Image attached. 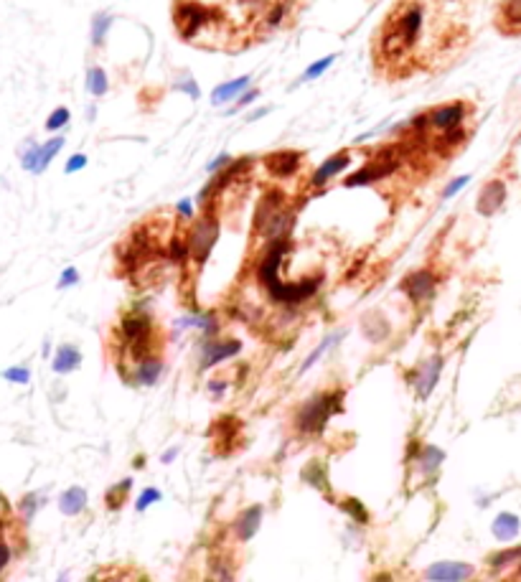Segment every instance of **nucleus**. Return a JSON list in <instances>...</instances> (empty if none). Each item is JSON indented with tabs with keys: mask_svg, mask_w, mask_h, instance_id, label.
Listing matches in <instances>:
<instances>
[{
	"mask_svg": "<svg viewBox=\"0 0 521 582\" xmlns=\"http://www.w3.org/2000/svg\"><path fill=\"white\" fill-rule=\"evenodd\" d=\"M209 392L214 394V397H219V394L227 392V382H219V379H214V382H209Z\"/></svg>",
	"mask_w": 521,
	"mask_h": 582,
	"instance_id": "nucleus-46",
	"label": "nucleus"
},
{
	"mask_svg": "<svg viewBox=\"0 0 521 582\" xmlns=\"http://www.w3.org/2000/svg\"><path fill=\"white\" fill-rule=\"evenodd\" d=\"M64 135H56V138H51V140L41 142V153H39V171H36V176H41L44 171H46L48 165L54 163V158L61 153L64 148Z\"/></svg>",
	"mask_w": 521,
	"mask_h": 582,
	"instance_id": "nucleus-23",
	"label": "nucleus"
},
{
	"mask_svg": "<svg viewBox=\"0 0 521 582\" xmlns=\"http://www.w3.org/2000/svg\"><path fill=\"white\" fill-rule=\"evenodd\" d=\"M468 183H471V176H458V178H453L448 186H445V191H442V198H453L455 194H460V191L466 189Z\"/></svg>",
	"mask_w": 521,
	"mask_h": 582,
	"instance_id": "nucleus-40",
	"label": "nucleus"
},
{
	"mask_svg": "<svg viewBox=\"0 0 521 582\" xmlns=\"http://www.w3.org/2000/svg\"><path fill=\"white\" fill-rule=\"evenodd\" d=\"M285 16H287V6H283V3H280V6H275V8L269 10L267 26H269V28H277V26L285 21Z\"/></svg>",
	"mask_w": 521,
	"mask_h": 582,
	"instance_id": "nucleus-42",
	"label": "nucleus"
},
{
	"mask_svg": "<svg viewBox=\"0 0 521 582\" xmlns=\"http://www.w3.org/2000/svg\"><path fill=\"white\" fill-rule=\"evenodd\" d=\"M59 582H69V577H66V574H61V577H59Z\"/></svg>",
	"mask_w": 521,
	"mask_h": 582,
	"instance_id": "nucleus-51",
	"label": "nucleus"
},
{
	"mask_svg": "<svg viewBox=\"0 0 521 582\" xmlns=\"http://www.w3.org/2000/svg\"><path fill=\"white\" fill-rule=\"evenodd\" d=\"M130 486H133V480L125 478L122 483H117V486H112L110 491H107V506H110L112 511L122 506V501H125V496H127V491H130Z\"/></svg>",
	"mask_w": 521,
	"mask_h": 582,
	"instance_id": "nucleus-33",
	"label": "nucleus"
},
{
	"mask_svg": "<svg viewBox=\"0 0 521 582\" xmlns=\"http://www.w3.org/2000/svg\"><path fill=\"white\" fill-rule=\"evenodd\" d=\"M269 110H272V107H260V110H252V112H249V118H247V122H257V120H262L265 115H269Z\"/></svg>",
	"mask_w": 521,
	"mask_h": 582,
	"instance_id": "nucleus-48",
	"label": "nucleus"
},
{
	"mask_svg": "<svg viewBox=\"0 0 521 582\" xmlns=\"http://www.w3.org/2000/svg\"><path fill=\"white\" fill-rule=\"evenodd\" d=\"M84 506H87V491L79 486L69 488V491H64V494L59 496V509H61L66 516H77L79 511H84Z\"/></svg>",
	"mask_w": 521,
	"mask_h": 582,
	"instance_id": "nucleus-20",
	"label": "nucleus"
},
{
	"mask_svg": "<svg viewBox=\"0 0 521 582\" xmlns=\"http://www.w3.org/2000/svg\"><path fill=\"white\" fill-rule=\"evenodd\" d=\"M475 574V567L468 565V562H453V559H445V562H435L425 570V577L430 582H466Z\"/></svg>",
	"mask_w": 521,
	"mask_h": 582,
	"instance_id": "nucleus-11",
	"label": "nucleus"
},
{
	"mask_svg": "<svg viewBox=\"0 0 521 582\" xmlns=\"http://www.w3.org/2000/svg\"><path fill=\"white\" fill-rule=\"evenodd\" d=\"M333 64H336V54H328L325 59H318V62H313L308 66V69L303 71L301 74V79L292 84V87H298V84H303V82H313V79H318V77H323L325 71L331 69Z\"/></svg>",
	"mask_w": 521,
	"mask_h": 582,
	"instance_id": "nucleus-26",
	"label": "nucleus"
},
{
	"mask_svg": "<svg viewBox=\"0 0 521 582\" xmlns=\"http://www.w3.org/2000/svg\"><path fill=\"white\" fill-rule=\"evenodd\" d=\"M361 333L371 344H384V341L392 336V326L379 310H371L361 318Z\"/></svg>",
	"mask_w": 521,
	"mask_h": 582,
	"instance_id": "nucleus-15",
	"label": "nucleus"
},
{
	"mask_svg": "<svg viewBox=\"0 0 521 582\" xmlns=\"http://www.w3.org/2000/svg\"><path fill=\"white\" fill-rule=\"evenodd\" d=\"M501 18L506 21L509 28H521V0H504Z\"/></svg>",
	"mask_w": 521,
	"mask_h": 582,
	"instance_id": "nucleus-29",
	"label": "nucleus"
},
{
	"mask_svg": "<svg viewBox=\"0 0 521 582\" xmlns=\"http://www.w3.org/2000/svg\"><path fill=\"white\" fill-rule=\"evenodd\" d=\"M303 480L305 483H310L313 488H318V491H328V480H325V465L321 463H310L305 471H303Z\"/></svg>",
	"mask_w": 521,
	"mask_h": 582,
	"instance_id": "nucleus-28",
	"label": "nucleus"
},
{
	"mask_svg": "<svg viewBox=\"0 0 521 582\" xmlns=\"http://www.w3.org/2000/svg\"><path fill=\"white\" fill-rule=\"evenodd\" d=\"M397 168H399V160L392 156V150H387V156L371 158L369 163L361 165L356 173L348 176L346 181H343V186H346V189H356V186H371V183H377V181H381V178L392 176Z\"/></svg>",
	"mask_w": 521,
	"mask_h": 582,
	"instance_id": "nucleus-5",
	"label": "nucleus"
},
{
	"mask_svg": "<svg viewBox=\"0 0 521 582\" xmlns=\"http://www.w3.org/2000/svg\"><path fill=\"white\" fill-rule=\"evenodd\" d=\"M323 285V275H313V277H303V280H295V283H287V280H280L275 283L267 292V298L277 306L285 308H298L303 303H308L310 298H316L318 290Z\"/></svg>",
	"mask_w": 521,
	"mask_h": 582,
	"instance_id": "nucleus-3",
	"label": "nucleus"
},
{
	"mask_svg": "<svg viewBox=\"0 0 521 582\" xmlns=\"http://www.w3.org/2000/svg\"><path fill=\"white\" fill-rule=\"evenodd\" d=\"M491 529H493V536H496L498 542H511V539H516L521 532V521L516 514H498L496 519H493V524H491Z\"/></svg>",
	"mask_w": 521,
	"mask_h": 582,
	"instance_id": "nucleus-18",
	"label": "nucleus"
},
{
	"mask_svg": "<svg viewBox=\"0 0 521 582\" xmlns=\"http://www.w3.org/2000/svg\"><path fill=\"white\" fill-rule=\"evenodd\" d=\"M176 212L181 214L183 219H193V204H191L189 198H183V201H178V204H176Z\"/></svg>",
	"mask_w": 521,
	"mask_h": 582,
	"instance_id": "nucleus-44",
	"label": "nucleus"
},
{
	"mask_svg": "<svg viewBox=\"0 0 521 582\" xmlns=\"http://www.w3.org/2000/svg\"><path fill=\"white\" fill-rule=\"evenodd\" d=\"M87 92L95 100H100V97L110 92V79H107V71L102 66H89L87 69Z\"/></svg>",
	"mask_w": 521,
	"mask_h": 582,
	"instance_id": "nucleus-21",
	"label": "nucleus"
},
{
	"mask_svg": "<svg viewBox=\"0 0 521 582\" xmlns=\"http://www.w3.org/2000/svg\"><path fill=\"white\" fill-rule=\"evenodd\" d=\"M506 196H509V189H506L504 178H491V181L483 183L481 194L475 198V212L489 219V216H493V214L504 209Z\"/></svg>",
	"mask_w": 521,
	"mask_h": 582,
	"instance_id": "nucleus-10",
	"label": "nucleus"
},
{
	"mask_svg": "<svg viewBox=\"0 0 521 582\" xmlns=\"http://www.w3.org/2000/svg\"><path fill=\"white\" fill-rule=\"evenodd\" d=\"M516 559H521V547H516V550H504V552H498V554H493V557H491V567H493V570H501L504 565H511Z\"/></svg>",
	"mask_w": 521,
	"mask_h": 582,
	"instance_id": "nucleus-34",
	"label": "nucleus"
},
{
	"mask_svg": "<svg viewBox=\"0 0 521 582\" xmlns=\"http://www.w3.org/2000/svg\"><path fill=\"white\" fill-rule=\"evenodd\" d=\"M163 371H166L163 359H160V356H148V359H142V362L135 364V382L140 386H153L160 377H163Z\"/></svg>",
	"mask_w": 521,
	"mask_h": 582,
	"instance_id": "nucleus-16",
	"label": "nucleus"
},
{
	"mask_svg": "<svg viewBox=\"0 0 521 582\" xmlns=\"http://www.w3.org/2000/svg\"><path fill=\"white\" fill-rule=\"evenodd\" d=\"M442 364H445V359H442L440 354H435V356H430V359H425V362L415 369V374L410 377V382H412V386H415L417 400L425 402L427 397L433 394V389L437 386V382H440Z\"/></svg>",
	"mask_w": 521,
	"mask_h": 582,
	"instance_id": "nucleus-9",
	"label": "nucleus"
},
{
	"mask_svg": "<svg viewBox=\"0 0 521 582\" xmlns=\"http://www.w3.org/2000/svg\"><path fill=\"white\" fill-rule=\"evenodd\" d=\"M176 89H181V95H189L191 100H198V97H201V89H198V84L193 82V77H191V74H183V77L178 79Z\"/></svg>",
	"mask_w": 521,
	"mask_h": 582,
	"instance_id": "nucleus-36",
	"label": "nucleus"
},
{
	"mask_svg": "<svg viewBox=\"0 0 521 582\" xmlns=\"http://www.w3.org/2000/svg\"><path fill=\"white\" fill-rule=\"evenodd\" d=\"M178 456V448H173V450H168L166 456H163V463H171V460H173V458Z\"/></svg>",
	"mask_w": 521,
	"mask_h": 582,
	"instance_id": "nucleus-49",
	"label": "nucleus"
},
{
	"mask_svg": "<svg viewBox=\"0 0 521 582\" xmlns=\"http://www.w3.org/2000/svg\"><path fill=\"white\" fill-rule=\"evenodd\" d=\"M216 18H219V13L206 8L198 0H181L176 6V28L186 41L196 39V33H201V28H206Z\"/></svg>",
	"mask_w": 521,
	"mask_h": 582,
	"instance_id": "nucleus-4",
	"label": "nucleus"
},
{
	"mask_svg": "<svg viewBox=\"0 0 521 582\" xmlns=\"http://www.w3.org/2000/svg\"><path fill=\"white\" fill-rule=\"evenodd\" d=\"M168 260L173 265H186L191 260V247H189V236H173L171 244H168Z\"/></svg>",
	"mask_w": 521,
	"mask_h": 582,
	"instance_id": "nucleus-25",
	"label": "nucleus"
},
{
	"mask_svg": "<svg viewBox=\"0 0 521 582\" xmlns=\"http://www.w3.org/2000/svg\"><path fill=\"white\" fill-rule=\"evenodd\" d=\"M339 339H341V333H331V336H325V339L321 341V344H318V348H316V351H313V354H310L308 359H305V362H303V366H301V374H305V371H308L310 366H313V364H316L318 359H321V356H323L325 351H328V348L333 346V344H339Z\"/></svg>",
	"mask_w": 521,
	"mask_h": 582,
	"instance_id": "nucleus-30",
	"label": "nucleus"
},
{
	"mask_svg": "<svg viewBox=\"0 0 521 582\" xmlns=\"http://www.w3.org/2000/svg\"><path fill=\"white\" fill-rule=\"evenodd\" d=\"M160 501V491L158 488H142L140 498H138V511H145V509H151L153 504H158Z\"/></svg>",
	"mask_w": 521,
	"mask_h": 582,
	"instance_id": "nucleus-37",
	"label": "nucleus"
},
{
	"mask_svg": "<svg viewBox=\"0 0 521 582\" xmlns=\"http://www.w3.org/2000/svg\"><path fill=\"white\" fill-rule=\"evenodd\" d=\"M84 168H87V156H84V153H74V156H69L66 165H64V173L66 176L79 173V171H84Z\"/></svg>",
	"mask_w": 521,
	"mask_h": 582,
	"instance_id": "nucleus-38",
	"label": "nucleus"
},
{
	"mask_svg": "<svg viewBox=\"0 0 521 582\" xmlns=\"http://www.w3.org/2000/svg\"><path fill=\"white\" fill-rule=\"evenodd\" d=\"M8 562H10V547L0 542V570L8 565Z\"/></svg>",
	"mask_w": 521,
	"mask_h": 582,
	"instance_id": "nucleus-47",
	"label": "nucleus"
},
{
	"mask_svg": "<svg viewBox=\"0 0 521 582\" xmlns=\"http://www.w3.org/2000/svg\"><path fill=\"white\" fill-rule=\"evenodd\" d=\"M21 509H23V514L31 519L33 516V511H36V494H31V496H26L23 498V504H21Z\"/></svg>",
	"mask_w": 521,
	"mask_h": 582,
	"instance_id": "nucleus-45",
	"label": "nucleus"
},
{
	"mask_svg": "<svg viewBox=\"0 0 521 582\" xmlns=\"http://www.w3.org/2000/svg\"><path fill=\"white\" fill-rule=\"evenodd\" d=\"M257 97H260V89L249 87V89L245 92V95H242V97L237 100V102H234V107H231V110L227 112V118H231V115H234L237 110H245V107H249V104H252L254 100H257Z\"/></svg>",
	"mask_w": 521,
	"mask_h": 582,
	"instance_id": "nucleus-39",
	"label": "nucleus"
},
{
	"mask_svg": "<svg viewBox=\"0 0 521 582\" xmlns=\"http://www.w3.org/2000/svg\"><path fill=\"white\" fill-rule=\"evenodd\" d=\"M468 112H471V104L466 102H448V104H437L433 110H427V127L435 130V133H451V130H458L463 122H466Z\"/></svg>",
	"mask_w": 521,
	"mask_h": 582,
	"instance_id": "nucleus-7",
	"label": "nucleus"
},
{
	"mask_svg": "<svg viewBox=\"0 0 521 582\" xmlns=\"http://www.w3.org/2000/svg\"><path fill=\"white\" fill-rule=\"evenodd\" d=\"M399 290L407 295L412 306H425L435 298V290H437V275L433 270H415L410 275L404 277L399 283Z\"/></svg>",
	"mask_w": 521,
	"mask_h": 582,
	"instance_id": "nucleus-6",
	"label": "nucleus"
},
{
	"mask_svg": "<svg viewBox=\"0 0 521 582\" xmlns=\"http://www.w3.org/2000/svg\"><path fill=\"white\" fill-rule=\"evenodd\" d=\"M3 377L13 382V384H28L31 382V371H28V366H10V369L3 371Z\"/></svg>",
	"mask_w": 521,
	"mask_h": 582,
	"instance_id": "nucleus-35",
	"label": "nucleus"
},
{
	"mask_svg": "<svg viewBox=\"0 0 521 582\" xmlns=\"http://www.w3.org/2000/svg\"><path fill=\"white\" fill-rule=\"evenodd\" d=\"M262 514H265V509H262L260 504L249 506V509H245V511L239 514L234 529H237V536L242 542H249V539L257 534V529H260V524H262Z\"/></svg>",
	"mask_w": 521,
	"mask_h": 582,
	"instance_id": "nucleus-17",
	"label": "nucleus"
},
{
	"mask_svg": "<svg viewBox=\"0 0 521 582\" xmlns=\"http://www.w3.org/2000/svg\"><path fill=\"white\" fill-rule=\"evenodd\" d=\"M221 234V224L219 216L211 212V209H204L201 219L193 221V227L189 232V247H191V262L196 267H204L206 260L211 257L214 247L219 242Z\"/></svg>",
	"mask_w": 521,
	"mask_h": 582,
	"instance_id": "nucleus-2",
	"label": "nucleus"
},
{
	"mask_svg": "<svg viewBox=\"0 0 521 582\" xmlns=\"http://www.w3.org/2000/svg\"><path fill=\"white\" fill-rule=\"evenodd\" d=\"M39 153H41V142L36 140L26 142L23 150H21V168L36 176V171H39Z\"/></svg>",
	"mask_w": 521,
	"mask_h": 582,
	"instance_id": "nucleus-27",
	"label": "nucleus"
},
{
	"mask_svg": "<svg viewBox=\"0 0 521 582\" xmlns=\"http://www.w3.org/2000/svg\"><path fill=\"white\" fill-rule=\"evenodd\" d=\"M341 511L348 514V516H354L356 524H366V521H369L366 506H363L359 498H343V501H341Z\"/></svg>",
	"mask_w": 521,
	"mask_h": 582,
	"instance_id": "nucleus-31",
	"label": "nucleus"
},
{
	"mask_svg": "<svg viewBox=\"0 0 521 582\" xmlns=\"http://www.w3.org/2000/svg\"><path fill=\"white\" fill-rule=\"evenodd\" d=\"M249 84H252L249 77H237V79H229V82H221L219 87H214L211 92V104L214 107H221V104L237 102L239 97L249 89Z\"/></svg>",
	"mask_w": 521,
	"mask_h": 582,
	"instance_id": "nucleus-14",
	"label": "nucleus"
},
{
	"mask_svg": "<svg viewBox=\"0 0 521 582\" xmlns=\"http://www.w3.org/2000/svg\"><path fill=\"white\" fill-rule=\"evenodd\" d=\"M77 283H79V270L77 267H66L61 275H59V288H61V290H66V288H71V285H77Z\"/></svg>",
	"mask_w": 521,
	"mask_h": 582,
	"instance_id": "nucleus-41",
	"label": "nucleus"
},
{
	"mask_svg": "<svg viewBox=\"0 0 521 582\" xmlns=\"http://www.w3.org/2000/svg\"><path fill=\"white\" fill-rule=\"evenodd\" d=\"M301 163H303L301 150H275V153H269L265 158V168L275 178H290V176H295Z\"/></svg>",
	"mask_w": 521,
	"mask_h": 582,
	"instance_id": "nucleus-13",
	"label": "nucleus"
},
{
	"mask_svg": "<svg viewBox=\"0 0 521 582\" xmlns=\"http://www.w3.org/2000/svg\"><path fill=\"white\" fill-rule=\"evenodd\" d=\"M442 460H445V453H442L440 448H435V445H422L419 448V471L425 473V476H430V473H435L437 468L442 465Z\"/></svg>",
	"mask_w": 521,
	"mask_h": 582,
	"instance_id": "nucleus-24",
	"label": "nucleus"
},
{
	"mask_svg": "<svg viewBox=\"0 0 521 582\" xmlns=\"http://www.w3.org/2000/svg\"><path fill=\"white\" fill-rule=\"evenodd\" d=\"M343 389H333V392H318L313 397L303 402L298 412H295V430L303 435H318L323 433L328 420L333 415H339L343 409Z\"/></svg>",
	"mask_w": 521,
	"mask_h": 582,
	"instance_id": "nucleus-1",
	"label": "nucleus"
},
{
	"mask_svg": "<svg viewBox=\"0 0 521 582\" xmlns=\"http://www.w3.org/2000/svg\"><path fill=\"white\" fill-rule=\"evenodd\" d=\"M112 24H115V18H112L110 13H97V16L92 18V28H89V41H92V46L95 48L104 46Z\"/></svg>",
	"mask_w": 521,
	"mask_h": 582,
	"instance_id": "nucleus-22",
	"label": "nucleus"
},
{
	"mask_svg": "<svg viewBox=\"0 0 521 582\" xmlns=\"http://www.w3.org/2000/svg\"><path fill=\"white\" fill-rule=\"evenodd\" d=\"M95 115H97V107H95V104H92V107H89V110H87V120H89V122L95 120Z\"/></svg>",
	"mask_w": 521,
	"mask_h": 582,
	"instance_id": "nucleus-50",
	"label": "nucleus"
},
{
	"mask_svg": "<svg viewBox=\"0 0 521 582\" xmlns=\"http://www.w3.org/2000/svg\"><path fill=\"white\" fill-rule=\"evenodd\" d=\"M69 120H71L69 107H56L46 118V130L48 133H59V130H64V127L69 125Z\"/></svg>",
	"mask_w": 521,
	"mask_h": 582,
	"instance_id": "nucleus-32",
	"label": "nucleus"
},
{
	"mask_svg": "<svg viewBox=\"0 0 521 582\" xmlns=\"http://www.w3.org/2000/svg\"><path fill=\"white\" fill-rule=\"evenodd\" d=\"M79 364H82V351H79V348L71 346V344H64V346L56 348L51 366H54L56 374H69V371H74L77 366H79Z\"/></svg>",
	"mask_w": 521,
	"mask_h": 582,
	"instance_id": "nucleus-19",
	"label": "nucleus"
},
{
	"mask_svg": "<svg viewBox=\"0 0 521 582\" xmlns=\"http://www.w3.org/2000/svg\"><path fill=\"white\" fill-rule=\"evenodd\" d=\"M242 351V341L237 339H219V336H204L201 339V359H198V369L206 371L216 366V364L234 359Z\"/></svg>",
	"mask_w": 521,
	"mask_h": 582,
	"instance_id": "nucleus-8",
	"label": "nucleus"
},
{
	"mask_svg": "<svg viewBox=\"0 0 521 582\" xmlns=\"http://www.w3.org/2000/svg\"><path fill=\"white\" fill-rule=\"evenodd\" d=\"M351 160H354L351 150H339V153H333L331 158H325L323 163L313 171V176H310V186H313V189H323L325 183H331L336 176L346 171L348 165H351Z\"/></svg>",
	"mask_w": 521,
	"mask_h": 582,
	"instance_id": "nucleus-12",
	"label": "nucleus"
},
{
	"mask_svg": "<svg viewBox=\"0 0 521 582\" xmlns=\"http://www.w3.org/2000/svg\"><path fill=\"white\" fill-rule=\"evenodd\" d=\"M231 160H234V158H231L229 153H221L219 158H214L211 163L206 165V171H209L211 176H214V173H219V171H224V168H227V165H229Z\"/></svg>",
	"mask_w": 521,
	"mask_h": 582,
	"instance_id": "nucleus-43",
	"label": "nucleus"
}]
</instances>
